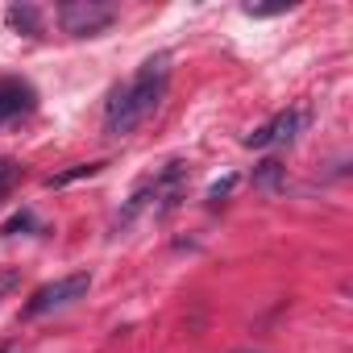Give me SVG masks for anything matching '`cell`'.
<instances>
[{"label": "cell", "instance_id": "obj_10", "mask_svg": "<svg viewBox=\"0 0 353 353\" xmlns=\"http://www.w3.org/2000/svg\"><path fill=\"white\" fill-rule=\"evenodd\" d=\"M17 174H21V166H17L13 158H5V154H0V196H5V192L17 183Z\"/></svg>", "mask_w": 353, "mask_h": 353}, {"label": "cell", "instance_id": "obj_5", "mask_svg": "<svg viewBox=\"0 0 353 353\" xmlns=\"http://www.w3.org/2000/svg\"><path fill=\"white\" fill-rule=\"evenodd\" d=\"M299 125H303V112L287 108V112L270 117L266 125H258V129H254V133L245 137V150H266V145H283V141H291V137L299 133Z\"/></svg>", "mask_w": 353, "mask_h": 353}, {"label": "cell", "instance_id": "obj_1", "mask_svg": "<svg viewBox=\"0 0 353 353\" xmlns=\"http://www.w3.org/2000/svg\"><path fill=\"white\" fill-rule=\"evenodd\" d=\"M166 83H170V59L166 54H154L137 67V75L112 92L108 108H104V133L108 137H129L137 125H145L154 117V108L162 104L166 96Z\"/></svg>", "mask_w": 353, "mask_h": 353}, {"label": "cell", "instance_id": "obj_14", "mask_svg": "<svg viewBox=\"0 0 353 353\" xmlns=\"http://www.w3.org/2000/svg\"><path fill=\"white\" fill-rule=\"evenodd\" d=\"M17 283H21V274H17V270H0V299H5Z\"/></svg>", "mask_w": 353, "mask_h": 353}, {"label": "cell", "instance_id": "obj_8", "mask_svg": "<svg viewBox=\"0 0 353 353\" xmlns=\"http://www.w3.org/2000/svg\"><path fill=\"white\" fill-rule=\"evenodd\" d=\"M100 170H104V162H79V166H71V170H63V174H50L46 188H67V183H75V179H92V174H100Z\"/></svg>", "mask_w": 353, "mask_h": 353}, {"label": "cell", "instance_id": "obj_3", "mask_svg": "<svg viewBox=\"0 0 353 353\" xmlns=\"http://www.w3.org/2000/svg\"><path fill=\"white\" fill-rule=\"evenodd\" d=\"M59 26L75 38H96L104 34L112 21H117V5H108V0H67V5H59Z\"/></svg>", "mask_w": 353, "mask_h": 353}, {"label": "cell", "instance_id": "obj_12", "mask_svg": "<svg viewBox=\"0 0 353 353\" xmlns=\"http://www.w3.org/2000/svg\"><path fill=\"white\" fill-rule=\"evenodd\" d=\"M34 225H38V221H34L30 212H17V216L5 225V229H0V233H5V237H13V233H21V229H34Z\"/></svg>", "mask_w": 353, "mask_h": 353}, {"label": "cell", "instance_id": "obj_4", "mask_svg": "<svg viewBox=\"0 0 353 353\" xmlns=\"http://www.w3.org/2000/svg\"><path fill=\"white\" fill-rule=\"evenodd\" d=\"M88 291H92V270H75V274H67V279H54V283L38 287V291L30 295V303H26V316L59 312V307H67V303L83 299Z\"/></svg>", "mask_w": 353, "mask_h": 353}, {"label": "cell", "instance_id": "obj_6", "mask_svg": "<svg viewBox=\"0 0 353 353\" xmlns=\"http://www.w3.org/2000/svg\"><path fill=\"white\" fill-rule=\"evenodd\" d=\"M34 108V88L26 79H0V125Z\"/></svg>", "mask_w": 353, "mask_h": 353}, {"label": "cell", "instance_id": "obj_7", "mask_svg": "<svg viewBox=\"0 0 353 353\" xmlns=\"http://www.w3.org/2000/svg\"><path fill=\"white\" fill-rule=\"evenodd\" d=\"M254 188H258V192H266V196L283 192V162L266 158V162H262V166L254 170Z\"/></svg>", "mask_w": 353, "mask_h": 353}, {"label": "cell", "instance_id": "obj_11", "mask_svg": "<svg viewBox=\"0 0 353 353\" xmlns=\"http://www.w3.org/2000/svg\"><path fill=\"white\" fill-rule=\"evenodd\" d=\"M245 17H279V13H291V5L283 0V5H245L241 9Z\"/></svg>", "mask_w": 353, "mask_h": 353}, {"label": "cell", "instance_id": "obj_15", "mask_svg": "<svg viewBox=\"0 0 353 353\" xmlns=\"http://www.w3.org/2000/svg\"><path fill=\"white\" fill-rule=\"evenodd\" d=\"M0 353H17V345H5V349H0Z\"/></svg>", "mask_w": 353, "mask_h": 353}, {"label": "cell", "instance_id": "obj_2", "mask_svg": "<svg viewBox=\"0 0 353 353\" xmlns=\"http://www.w3.org/2000/svg\"><path fill=\"white\" fill-rule=\"evenodd\" d=\"M188 179H192L188 162H166L162 170L145 174V179L133 188V196H129L125 212H121V225H129V221H133L137 212H145V208H154L158 216H162V212H170L174 204L183 200V192H188Z\"/></svg>", "mask_w": 353, "mask_h": 353}, {"label": "cell", "instance_id": "obj_13", "mask_svg": "<svg viewBox=\"0 0 353 353\" xmlns=\"http://www.w3.org/2000/svg\"><path fill=\"white\" fill-rule=\"evenodd\" d=\"M233 188H237V174H229V179H221V183H216V188L208 192V200H225V196H229Z\"/></svg>", "mask_w": 353, "mask_h": 353}, {"label": "cell", "instance_id": "obj_9", "mask_svg": "<svg viewBox=\"0 0 353 353\" xmlns=\"http://www.w3.org/2000/svg\"><path fill=\"white\" fill-rule=\"evenodd\" d=\"M9 21H13L17 30H26V34H38V9H34V5H13V9H9Z\"/></svg>", "mask_w": 353, "mask_h": 353}]
</instances>
